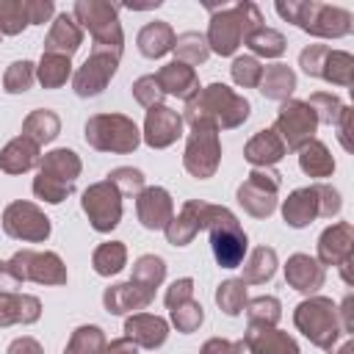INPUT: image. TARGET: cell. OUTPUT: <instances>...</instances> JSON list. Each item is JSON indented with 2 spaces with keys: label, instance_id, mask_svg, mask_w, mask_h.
Segmentation results:
<instances>
[{
  "label": "cell",
  "instance_id": "obj_23",
  "mask_svg": "<svg viewBox=\"0 0 354 354\" xmlns=\"http://www.w3.org/2000/svg\"><path fill=\"white\" fill-rule=\"evenodd\" d=\"M202 216H205V202H202V199H188V202H183L180 213L171 216V221H169L166 230H163V232H166V241H169L171 246H188V243L205 230Z\"/></svg>",
  "mask_w": 354,
  "mask_h": 354
},
{
  "label": "cell",
  "instance_id": "obj_14",
  "mask_svg": "<svg viewBox=\"0 0 354 354\" xmlns=\"http://www.w3.org/2000/svg\"><path fill=\"white\" fill-rule=\"evenodd\" d=\"M11 271L19 282H36V285H66V266L55 252H33L19 249L8 260Z\"/></svg>",
  "mask_w": 354,
  "mask_h": 354
},
{
  "label": "cell",
  "instance_id": "obj_54",
  "mask_svg": "<svg viewBox=\"0 0 354 354\" xmlns=\"http://www.w3.org/2000/svg\"><path fill=\"white\" fill-rule=\"evenodd\" d=\"M25 11H28V25H44L53 17L55 6L53 0H25Z\"/></svg>",
  "mask_w": 354,
  "mask_h": 354
},
{
  "label": "cell",
  "instance_id": "obj_60",
  "mask_svg": "<svg viewBox=\"0 0 354 354\" xmlns=\"http://www.w3.org/2000/svg\"><path fill=\"white\" fill-rule=\"evenodd\" d=\"M227 351H230V340L227 337H210L199 348V354H227Z\"/></svg>",
  "mask_w": 354,
  "mask_h": 354
},
{
  "label": "cell",
  "instance_id": "obj_11",
  "mask_svg": "<svg viewBox=\"0 0 354 354\" xmlns=\"http://www.w3.org/2000/svg\"><path fill=\"white\" fill-rule=\"evenodd\" d=\"M318 130V119L313 113V108L304 100H285L277 111V122H274V133L282 138L285 149L299 152L307 141L315 138Z\"/></svg>",
  "mask_w": 354,
  "mask_h": 354
},
{
  "label": "cell",
  "instance_id": "obj_21",
  "mask_svg": "<svg viewBox=\"0 0 354 354\" xmlns=\"http://www.w3.org/2000/svg\"><path fill=\"white\" fill-rule=\"evenodd\" d=\"M124 337L138 348H160L169 337V321L152 313H133L124 318Z\"/></svg>",
  "mask_w": 354,
  "mask_h": 354
},
{
  "label": "cell",
  "instance_id": "obj_59",
  "mask_svg": "<svg viewBox=\"0 0 354 354\" xmlns=\"http://www.w3.org/2000/svg\"><path fill=\"white\" fill-rule=\"evenodd\" d=\"M102 354H138V346L127 337H113L111 343H105Z\"/></svg>",
  "mask_w": 354,
  "mask_h": 354
},
{
  "label": "cell",
  "instance_id": "obj_48",
  "mask_svg": "<svg viewBox=\"0 0 354 354\" xmlns=\"http://www.w3.org/2000/svg\"><path fill=\"white\" fill-rule=\"evenodd\" d=\"M304 102L313 108L318 124H321V122H324V124H337V119H340V113H343V108H346L332 91H315V94H310V100H304Z\"/></svg>",
  "mask_w": 354,
  "mask_h": 354
},
{
  "label": "cell",
  "instance_id": "obj_15",
  "mask_svg": "<svg viewBox=\"0 0 354 354\" xmlns=\"http://www.w3.org/2000/svg\"><path fill=\"white\" fill-rule=\"evenodd\" d=\"M119 69V55L108 53V50H91V55L83 61V66H77V72L72 75V88L77 97L88 100L105 91V86L111 83V77Z\"/></svg>",
  "mask_w": 354,
  "mask_h": 354
},
{
  "label": "cell",
  "instance_id": "obj_31",
  "mask_svg": "<svg viewBox=\"0 0 354 354\" xmlns=\"http://www.w3.org/2000/svg\"><path fill=\"white\" fill-rule=\"evenodd\" d=\"M260 94L266 100H277V102H285L290 100V94L296 91V72L288 66V64H271V66H263V77H260Z\"/></svg>",
  "mask_w": 354,
  "mask_h": 354
},
{
  "label": "cell",
  "instance_id": "obj_55",
  "mask_svg": "<svg viewBox=\"0 0 354 354\" xmlns=\"http://www.w3.org/2000/svg\"><path fill=\"white\" fill-rule=\"evenodd\" d=\"M6 354H44V348H41V343H39L36 337L22 335V337H17V340L8 343Z\"/></svg>",
  "mask_w": 354,
  "mask_h": 354
},
{
  "label": "cell",
  "instance_id": "obj_12",
  "mask_svg": "<svg viewBox=\"0 0 354 354\" xmlns=\"http://www.w3.org/2000/svg\"><path fill=\"white\" fill-rule=\"evenodd\" d=\"M80 207L83 213L88 216V224L97 230V232H111L119 227L122 221V194L113 183L108 180H100V183H91L86 191H83V199H80Z\"/></svg>",
  "mask_w": 354,
  "mask_h": 354
},
{
  "label": "cell",
  "instance_id": "obj_53",
  "mask_svg": "<svg viewBox=\"0 0 354 354\" xmlns=\"http://www.w3.org/2000/svg\"><path fill=\"white\" fill-rule=\"evenodd\" d=\"M315 188H318V205H321V216H324V218L337 216V213H340V207H343L340 191H337V188H332V185H326V183H315Z\"/></svg>",
  "mask_w": 354,
  "mask_h": 354
},
{
  "label": "cell",
  "instance_id": "obj_40",
  "mask_svg": "<svg viewBox=\"0 0 354 354\" xmlns=\"http://www.w3.org/2000/svg\"><path fill=\"white\" fill-rule=\"evenodd\" d=\"M321 80L335 83V86H351L354 83V55L346 50H332L326 53L324 69H321Z\"/></svg>",
  "mask_w": 354,
  "mask_h": 354
},
{
  "label": "cell",
  "instance_id": "obj_62",
  "mask_svg": "<svg viewBox=\"0 0 354 354\" xmlns=\"http://www.w3.org/2000/svg\"><path fill=\"white\" fill-rule=\"evenodd\" d=\"M351 351H354V343H351V340H346V343H343V346H340L335 354H351Z\"/></svg>",
  "mask_w": 354,
  "mask_h": 354
},
{
  "label": "cell",
  "instance_id": "obj_9",
  "mask_svg": "<svg viewBox=\"0 0 354 354\" xmlns=\"http://www.w3.org/2000/svg\"><path fill=\"white\" fill-rule=\"evenodd\" d=\"M221 163V141H218V127L210 122H194L191 133L185 138V152H183V166L191 177L207 180L216 174Z\"/></svg>",
  "mask_w": 354,
  "mask_h": 354
},
{
  "label": "cell",
  "instance_id": "obj_50",
  "mask_svg": "<svg viewBox=\"0 0 354 354\" xmlns=\"http://www.w3.org/2000/svg\"><path fill=\"white\" fill-rule=\"evenodd\" d=\"M105 180H108V183H113V185L119 188V194H122V196H124V194H138V191L144 188V171H141V169H133V166L111 169Z\"/></svg>",
  "mask_w": 354,
  "mask_h": 354
},
{
  "label": "cell",
  "instance_id": "obj_25",
  "mask_svg": "<svg viewBox=\"0 0 354 354\" xmlns=\"http://www.w3.org/2000/svg\"><path fill=\"white\" fill-rule=\"evenodd\" d=\"M288 155L282 138L274 133V127H263L257 130L246 144H243V158L252 163V169H263V166H274Z\"/></svg>",
  "mask_w": 354,
  "mask_h": 354
},
{
  "label": "cell",
  "instance_id": "obj_7",
  "mask_svg": "<svg viewBox=\"0 0 354 354\" xmlns=\"http://www.w3.org/2000/svg\"><path fill=\"white\" fill-rule=\"evenodd\" d=\"M83 138L97 152L130 155L141 144V130L124 113H94L83 127Z\"/></svg>",
  "mask_w": 354,
  "mask_h": 354
},
{
  "label": "cell",
  "instance_id": "obj_8",
  "mask_svg": "<svg viewBox=\"0 0 354 354\" xmlns=\"http://www.w3.org/2000/svg\"><path fill=\"white\" fill-rule=\"evenodd\" d=\"M293 324L313 346H318L324 351H332V346L343 335L340 318H337V304L326 296H307L304 301H299L293 310Z\"/></svg>",
  "mask_w": 354,
  "mask_h": 354
},
{
  "label": "cell",
  "instance_id": "obj_4",
  "mask_svg": "<svg viewBox=\"0 0 354 354\" xmlns=\"http://www.w3.org/2000/svg\"><path fill=\"white\" fill-rule=\"evenodd\" d=\"M80 171H83V163H80V155L75 149L58 147V149L44 152L39 160V171L33 177L36 199H41L47 205H61L75 191Z\"/></svg>",
  "mask_w": 354,
  "mask_h": 354
},
{
  "label": "cell",
  "instance_id": "obj_13",
  "mask_svg": "<svg viewBox=\"0 0 354 354\" xmlns=\"http://www.w3.org/2000/svg\"><path fill=\"white\" fill-rule=\"evenodd\" d=\"M3 232L14 241L41 243L50 238L53 227H50V218L44 216V210L39 205L17 199V202L6 205V210H3Z\"/></svg>",
  "mask_w": 354,
  "mask_h": 354
},
{
  "label": "cell",
  "instance_id": "obj_58",
  "mask_svg": "<svg viewBox=\"0 0 354 354\" xmlns=\"http://www.w3.org/2000/svg\"><path fill=\"white\" fill-rule=\"evenodd\" d=\"M335 127H337V138H340L343 149L351 152V138H348V133H351V108H348V105L343 108V113H340V119H337Z\"/></svg>",
  "mask_w": 354,
  "mask_h": 354
},
{
  "label": "cell",
  "instance_id": "obj_1",
  "mask_svg": "<svg viewBox=\"0 0 354 354\" xmlns=\"http://www.w3.org/2000/svg\"><path fill=\"white\" fill-rule=\"evenodd\" d=\"M249 100L238 91H232L224 83H210L199 88L188 102H185V116L183 122H210L218 130H235L249 119Z\"/></svg>",
  "mask_w": 354,
  "mask_h": 354
},
{
  "label": "cell",
  "instance_id": "obj_41",
  "mask_svg": "<svg viewBox=\"0 0 354 354\" xmlns=\"http://www.w3.org/2000/svg\"><path fill=\"white\" fill-rule=\"evenodd\" d=\"M243 313L249 318V326H277L282 318V301L277 296H254L246 299Z\"/></svg>",
  "mask_w": 354,
  "mask_h": 354
},
{
  "label": "cell",
  "instance_id": "obj_47",
  "mask_svg": "<svg viewBox=\"0 0 354 354\" xmlns=\"http://www.w3.org/2000/svg\"><path fill=\"white\" fill-rule=\"evenodd\" d=\"M169 315H171V324H174L177 332L191 335V332H196V329L202 326V321H205V307H202L199 301L188 299V301L177 304L174 310H169Z\"/></svg>",
  "mask_w": 354,
  "mask_h": 354
},
{
  "label": "cell",
  "instance_id": "obj_10",
  "mask_svg": "<svg viewBox=\"0 0 354 354\" xmlns=\"http://www.w3.org/2000/svg\"><path fill=\"white\" fill-rule=\"evenodd\" d=\"M282 185V174L274 166L252 169L246 180L238 185V205L252 216V218H268L277 210V194Z\"/></svg>",
  "mask_w": 354,
  "mask_h": 354
},
{
  "label": "cell",
  "instance_id": "obj_39",
  "mask_svg": "<svg viewBox=\"0 0 354 354\" xmlns=\"http://www.w3.org/2000/svg\"><path fill=\"white\" fill-rule=\"evenodd\" d=\"M130 279H133L136 285H141L144 290L155 293V288H160L163 279H166V260L158 257V254H141V257L133 263Z\"/></svg>",
  "mask_w": 354,
  "mask_h": 354
},
{
  "label": "cell",
  "instance_id": "obj_61",
  "mask_svg": "<svg viewBox=\"0 0 354 354\" xmlns=\"http://www.w3.org/2000/svg\"><path fill=\"white\" fill-rule=\"evenodd\" d=\"M127 8H133V11H147V8H158L160 6V0H152V3H124Z\"/></svg>",
  "mask_w": 354,
  "mask_h": 354
},
{
  "label": "cell",
  "instance_id": "obj_24",
  "mask_svg": "<svg viewBox=\"0 0 354 354\" xmlns=\"http://www.w3.org/2000/svg\"><path fill=\"white\" fill-rule=\"evenodd\" d=\"M155 80L160 83L163 94H171V97H180V100H191L202 86H199V75L194 66L188 64H180V61H169L163 64L158 72H155Z\"/></svg>",
  "mask_w": 354,
  "mask_h": 354
},
{
  "label": "cell",
  "instance_id": "obj_52",
  "mask_svg": "<svg viewBox=\"0 0 354 354\" xmlns=\"http://www.w3.org/2000/svg\"><path fill=\"white\" fill-rule=\"evenodd\" d=\"M188 299H194V279H191V277L174 279V282L166 288V293H163V301H166L169 310H174L177 304H183V301H188Z\"/></svg>",
  "mask_w": 354,
  "mask_h": 354
},
{
  "label": "cell",
  "instance_id": "obj_34",
  "mask_svg": "<svg viewBox=\"0 0 354 354\" xmlns=\"http://www.w3.org/2000/svg\"><path fill=\"white\" fill-rule=\"evenodd\" d=\"M58 133H61V119H58V113L50 111V108H36V111H30V113L25 116V122H22V136L30 138V141H36L39 147L55 141Z\"/></svg>",
  "mask_w": 354,
  "mask_h": 354
},
{
  "label": "cell",
  "instance_id": "obj_35",
  "mask_svg": "<svg viewBox=\"0 0 354 354\" xmlns=\"http://www.w3.org/2000/svg\"><path fill=\"white\" fill-rule=\"evenodd\" d=\"M72 77V58L58 55V53H41L36 64V80L41 88H61Z\"/></svg>",
  "mask_w": 354,
  "mask_h": 354
},
{
  "label": "cell",
  "instance_id": "obj_3",
  "mask_svg": "<svg viewBox=\"0 0 354 354\" xmlns=\"http://www.w3.org/2000/svg\"><path fill=\"white\" fill-rule=\"evenodd\" d=\"M277 14L310 36L318 39H343L351 33V14L340 6L318 3V0H279Z\"/></svg>",
  "mask_w": 354,
  "mask_h": 354
},
{
  "label": "cell",
  "instance_id": "obj_27",
  "mask_svg": "<svg viewBox=\"0 0 354 354\" xmlns=\"http://www.w3.org/2000/svg\"><path fill=\"white\" fill-rule=\"evenodd\" d=\"M83 44V28L75 22L72 14H58L53 19V28L47 30L44 36V53H58V55H66L72 58V53Z\"/></svg>",
  "mask_w": 354,
  "mask_h": 354
},
{
  "label": "cell",
  "instance_id": "obj_28",
  "mask_svg": "<svg viewBox=\"0 0 354 354\" xmlns=\"http://www.w3.org/2000/svg\"><path fill=\"white\" fill-rule=\"evenodd\" d=\"M243 340L249 343L252 354H301L299 343L277 326H249Z\"/></svg>",
  "mask_w": 354,
  "mask_h": 354
},
{
  "label": "cell",
  "instance_id": "obj_51",
  "mask_svg": "<svg viewBox=\"0 0 354 354\" xmlns=\"http://www.w3.org/2000/svg\"><path fill=\"white\" fill-rule=\"evenodd\" d=\"M326 53H329L326 44H307V47L299 53V66H301V72L310 75V77H321Z\"/></svg>",
  "mask_w": 354,
  "mask_h": 354
},
{
  "label": "cell",
  "instance_id": "obj_46",
  "mask_svg": "<svg viewBox=\"0 0 354 354\" xmlns=\"http://www.w3.org/2000/svg\"><path fill=\"white\" fill-rule=\"evenodd\" d=\"M230 75H232L235 86H241V88H257L260 86V77H263V64L254 55H235L232 58V66H230Z\"/></svg>",
  "mask_w": 354,
  "mask_h": 354
},
{
  "label": "cell",
  "instance_id": "obj_22",
  "mask_svg": "<svg viewBox=\"0 0 354 354\" xmlns=\"http://www.w3.org/2000/svg\"><path fill=\"white\" fill-rule=\"evenodd\" d=\"M282 218L288 227L301 230L307 224H313L315 218H321V205H318V188L304 185L288 194V199H282Z\"/></svg>",
  "mask_w": 354,
  "mask_h": 354
},
{
  "label": "cell",
  "instance_id": "obj_45",
  "mask_svg": "<svg viewBox=\"0 0 354 354\" xmlns=\"http://www.w3.org/2000/svg\"><path fill=\"white\" fill-rule=\"evenodd\" d=\"M28 28L25 0H0V36H17Z\"/></svg>",
  "mask_w": 354,
  "mask_h": 354
},
{
  "label": "cell",
  "instance_id": "obj_44",
  "mask_svg": "<svg viewBox=\"0 0 354 354\" xmlns=\"http://www.w3.org/2000/svg\"><path fill=\"white\" fill-rule=\"evenodd\" d=\"M36 80V64L33 61H14L8 64L6 75H3V88L6 94H25Z\"/></svg>",
  "mask_w": 354,
  "mask_h": 354
},
{
  "label": "cell",
  "instance_id": "obj_37",
  "mask_svg": "<svg viewBox=\"0 0 354 354\" xmlns=\"http://www.w3.org/2000/svg\"><path fill=\"white\" fill-rule=\"evenodd\" d=\"M243 44L252 50V55L257 58H279L282 53H285V47H288V41H285V36L277 30V28H268V25H260V28H254L246 39H243Z\"/></svg>",
  "mask_w": 354,
  "mask_h": 354
},
{
  "label": "cell",
  "instance_id": "obj_38",
  "mask_svg": "<svg viewBox=\"0 0 354 354\" xmlns=\"http://www.w3.org/2000/svg\"><path fill=\"white\" fill-rule=\"evenodd\" d=\"M91 266L100 277H113L127 266V246L122 241H105L94 249Z\"/></svg>",
  "mask_w": 354,
  "mask_h": 354
},
{
  "label": "cell",
  "instance_id": "obj_29",
  "mask_svg": "<svg viewBox=\"0 0 354 354\" xmlns=\"http://www.w3.org/2000/svg\"><path fill=\"white\" fill-rule=\"evenodd\" d=\"M41 318V301L33 293H0V326L36 324Z\"/></svg>",
  "mask_w": 354,
  "mask_h": 354
},
{
  "label": "cell",
  "instance_id": "obj_26",
  "mask_svg": "<svg viewBox=\"0 0 354 354\" xmlns=\"http://www.w3.org/2000/svg\"><path fill=\"white\" fill-rule=\"evenodd\" d=\"M39 160H41V147L25 136L11 138L0 149V171H6V174H25V171L36 169Z\"/></svg>",
  "mask_w": 354,
  "mask_h": 354
},
{
  "label": "cell",
  "instance_id": "obj_5",
  "mask_svg": "<svg viewBox=\"0 0 354 354\" xmlns=\"http://www.w3.org/2000/svg\"><path fill=\"white\" fill-rule=\"evenodd\" d=\"M205 230L210 232V249L213 257L221 268H238L243 263V254L249 249V238L235 218V213L224 205H210L205 202V216H202Z\"/></svg>",
  "mask_w": 354,
  "mask_h": 354
},
{
  "label": "cell",
  "instance_id": "obj_36",
  "mask_svg": "<svg viewBox=\"0 0 354 354\" xmlns=\"http://www.w3.org/2000/svg\"><path fill=\"white\" fill-rule=\"evenodd\" d=\"M171 53H174V61L188 64V66H199V64L207 61L210 47H207L205 33H199V30H185V33L174 36V47H171Z\"/></svg>",
  "mask_w": 354,
  "mask_h": 354
},
{
  "label": "cell",
  "instance_id": "obj_43",
  "mask_svg": "<svg viewBox=\"0 0 354 354\" xmlns=\"http://www.w3.org/2000/svg\"><path fill=\"white\" fill-rule=\"evenodd\" d=\"M246 285L241 279H224L216 288V304L224 315H241L246 307Z\"/></svg>",
  "mask_w": 354,
  "mask_h": 354
},
{
  "label": "cell",
  "instance_id": "obj_30",
  "mask_svg": "<svg viewBox=\"0 0 354 354\" xmlns=\"http://www.w3.org/2000/svg\"><path fill=\"white\" fill-rule=\"evenodd\" d=\"M136 44H138V53L144 58H160L166 53H171L174 47V30L169 22L163 19H155V22H147L138 36H136Z\"/></svg>",
  "mask_w": 354,
  "mask_h": 354
},
{
  "label": "cell",
  "instance_id": "obj_20",
  "mask_svg": "<svg viewBox=\"0 0 354 354\" xmlns=\"http://www.w3.org/2000/svg\"><path fill=\"white\" fill-rule=\"evenodd\" d=\"M152 299H155V293H149L141 285H136L133 279H127V282H116V285L105 288L102 307L111 315H133V313L147 310L152 304Z\"/></svg>",
  "mask_w": 354,
  "mask_h": 354
},
{
  "label": "cell",
  "instance_id": "obj_16",
  "mask_svg": "<svg viewBox=\"0 0 354 354\" xmlns=\"http://www.w3.org/2000/svg\"><path fill=\"white\" fill-rule=\"evenodd\" d=\"M183 136V116L169 105H155L144 116L141 141L152 149H166Z\"/></svg>",
  "mask_w": 354,
  "mask_h": 354
},
{
  "label": "cell",
  "instance_id": "obj_42",
  "mask_svg": "<svg viewBox=\"0 0 354 354\" xmlns=\"http://www.w3.org/2000/svg\"><path fill=\"white\" fill-rule=\"evenodd\" d=\"M105 332L97 324H83L72 332L66 343V354H102L105 348Z\"/></svg>",
  "mask_w": 354,
  "mask_h": 354
},
{
  "label": "cell",
  "instance_id": "obj_19",
  "mask_svg": "<svg viewBox=\"0 0 354 354\" xmlns=\"http://www.w3.org/2000/svg\"><path fill=\"white\" fill-rule=\"evenodd\" d=\"M324 279H326V268L315 257H310L304 252H296V254L288 257V263H285V282L293 290H299L304 296H315L324 288Z\"/></svg>",
  "mask_w": 354,
  "mask_h": 354
},
{
  "label": "cell",
  "instance_id": "obj_33",
  "mask_svg": "<svg viewBox=\"0 0 354 354\" xmlns=\"http://www.w3.org/2000/svg\"><path fill=\"white\" fill-rule=\"evenodd\" d=\"M299 169L307 174V177H315V180H324V177H332L335 171V158L329 152V147L318 138L307 141L301 149H299Z\"/></svg>",
  "mask_w": 354,
  "mask_h": 354
},
{
  "label": "cell",
  "instance_id": "obj_32",
  "mask_svg": "<svg viewBox=\"0 0 354 354\" xmlns=\"http://www.w3.org/2000/svg\"><path fill=\"white\" fill-rule=\"evenodd\" d=\"M241 268H243L241 274L243 285H266L277 274V252L271 246H254L249 257L241 263Z\"/></svg>",
  "mask_w": 354,
  "mask_h": 354
},
{
  "label": "cell",
  "instance_id": "obj_17",
  "mask_svg": "<svg viewBox=\"0 0 354 354\" xmlns=\"http://www.w3.org/2000/svg\"><path fill=\"white\" fill-rule=\"evenodd\" d=\"M136 216L144 230H166V224L174 216V202L171 194L160 185H144L136 194Z\"/></svg>",
  "mask_w": 354,
  "mask_h": 354
},
{
  "label": "cell",
  "instance_id": "obj_6",
  "mask_svg": "<svg viewBox=\"0 0 354 354\" xmlns=\"http://www.w3.org/2000/svg\"><path fill=\"white\" fill-rule=\"evenodd\" d=\"M72 17L80 28H86L94 39V50H108L122 58L124 33L119 22V8L108 0H77L72 6Z\"/></svg>",
  "mask_w": 354,
  "mask_h": 354
},
{
  "label": "cell",
  "instance_id": "obj_57",
  "mask_svg": "<svg viewBox=\"0 0 354 354\" xmlns=\"http://www.w3.org/2000/svg\"><path fill=\"white\" fill-rule=\"evenodd\" d=\"M22 288V282L17 279V274L11 271L8 260H0V293H17Z\"/></svg>",
  "mask_w": 354,
  "mask_h": 354
},
{
  "label": "cell",
  "instance_id": "obj_18",
  "mask_svg": "<svg viewBox=\"0 0 354 354\" xmlns=\"http://www.w3.org/2000/svg\"><path fill=\"white\" fill-rule=\"evenodd\" d=\"M354 257V227L351 221H335L329 224L321 238H318V263L326 266H340Z\"/></svg>",
  "mask_w": 354,
  "mask_h": 354
},
{
  "label": "cell",
  "instance_id": "obj_56",
  "mask_svg": "<svg viewBox=\"0 0 354 354\" xmlns=\"http://www.w3.org/2000/svg\"><path fill=\"white\" fill-rule=\"evenodd\" d=\"M337 318H340L343 335H351V332H354V296H351V293L343 299V304H340V310H337Z\"/></svg>",
  "mask_w": 354,
  "mask_h": 354
},
{
  "label": "cell",
  "instance_id": "obj_49",
  "mask_svg": "<svg viewBox=\"0 0 354 354\" xmlns=\"http://www.w3.org/2000/svg\"><path fill=\"white\" fill-rule=\"evenodd\" d=\"M163 88H160V83L155 80V75H141L136 83H133V100L138 102V105H144L147 111L149 108H155V105H163Z\"/></svg>",
  "mask_w": 354,
  "mask_h": 354
},
{
  "label": "cell",
  "instance_id": "obj_2",
  "mask_svg": "<svg viewBox=\"0 0 354 354\" xmlns=\"http://www.w3.org/2000/svg\"><path fill=\"white\" fill-rule=\"evenodd\" d=\"M210 8V25H207V47L216 55H235V50L243 44V39L263 25V14L254 3L241 0L232 6H207Z\"/></svg>",
  "mask_w": 354,
  "mask_h": 354
}]
</instances>
